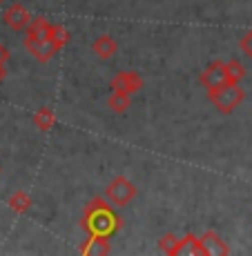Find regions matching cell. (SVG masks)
I'll return each instance as SVG.
<instances>
[{"mask_svg":"<svg viewBox=\"0 0 252 256\" xmlns=\"http://www.w3.org/2000/svg\"><path fill=\"white\" fill-rule=\"evenodd\" d=\"M239 47H241V52H243L245 56L252 58V29H250V32L239 40Z\"/></svg>","mask_w":252,"mask_h":256,"instance_id":"d6986e66","label":"cell"},{"mask_svg":"<svg viewBox=\"0 0 252 256\" xmlns=\"http://www.w3.org/2000/svg\"><path fill=\"white\" fill-rule=\"evenodd\" d=\"M9 58H12V54H9V49L5 45H0V65H5V62H9Z\"/></svg>","mask_w":252,"mask_h":256,"instance_id":"ffe728a7","label":"cell"},{"mask_svg":"<svg viewBox=\"0 0 252 256\" xmlns=\"http://www.w3.org/2000/svg\"><path fill=\"white\" fill-rule=\"evenodd\" d=\"M25 47H27V52L41 62L52 60V58L58 54V47L54 45L52 38H47V40H25Z\"/></svg>","mask_w":252,"mask_h":256,"instance_id":"52a82bcc","label":"cell"},{"mask_svg":"<svg viewBox=\"0 0 252 256\" xmlns=\"http://www.w3.org/2000/svg\"><path fill=\"white\" fill-rule=\"evenodd\" d=\"M199 82L205 87L207 92H214V90H219V87H223L225 82H230L228 72H225V62H221V60L210 62V65L201 72Z\"/></svg>","mask_w":252,"mask_h":256,"instance_id":"277c9868","label":"cell"},{"mask_svg":"<svg viewBox=\"0 0 252 256\" xmlns=\"http://www.w3.org/2000/svg\"><path fill=\"white\" fill-rule=\"evenodd\" d=\"M179 256H205V248L201 243V236L185 234L179 243Z\"/></svg>","mask_w":252,"mask_h":256,"instance_id":"7c38bea8","label":"cell"},{"mask_svg":"<svg viewBox=\"0 0 252 256\" xmlns=\"http://www.w3.org/2000/svg\"><path fill=\"white\" fill-rule=\"evenodd\" d=\"M34 125H36L41 132H49L54 125H56V114H54V110H49V107L36 110V114H34Z\"/></svg>","mask_w":252,"mask_h":256,"instance_id":"4fadbf2b","label":"cell"},{"mask_svg":"<svg viewBox=\"0 0 252 256\" xmlns=\"http://www.w3.org/2000/svg\"><path fill=\"white\" fill-rule=\"evenodd\" d=\"M3 20L7 27H12L14 32H27L29 22H32V14H29L27 7H23V4H12L9 9H5V16Z\"/></svg>","mask_w":252,"mask_h":256,"instance_id":"8992f818","label":"cell"},{"mask_svg":"<svg viewBox=\"0 0 252 256\" xmlns=\"http://www.w3.org/2000/svg\"><path fill=\"white\" fill-rule=\"evenodd\" d=\"M0 2H3V0H0Z\"/></svg>","mask_w":252,"mask_h":256,"instance_id":"7402d4cb","label":"cell"},{"mask_svg":"<svg viewBox=\"0 0 252 256\" xmlns=\"http://www.w3.org/2000/svg\"><path fill=\"white\" fill-rule=\"evenodd\" d=\"M5 76H7V70H5V65H0V82L5 80Z\"/></svg>","mask_w":252,"mask_h":256,"instance_id":"44dd1931","label":"cell"},{"mask_svg":"<svg viewBox=\"0 0 252 256\" xmlns=\"http://www.w3.org/2000/svg\"><path fill=\"white\" fill-rule=\"evenodd\" d=\"M225 72H228L230 82H241L245 78V67L239 60H234V58L230 62H225Z\"/></svg>","mask_w":252,"mask_h":256,"instance_id":"e0dca14e","label":"cell"},{"mask_svg":"<svg viewBox=\"0 0 252 256\" xmlns=\"http://www.w3.org/2000/svg\"><path fill=\"white\" fill-rule=\"evenodd\" d=\"M81 225L87 234L103 236V238H112L118 230H121L123 220L116 214V210L107 203V198H92L83 210Z\"/></svg>","mask_w":252,"mask_h":256,"instance_id":"6da1fadb","label":"cell"},{"mask_svg":"<svg viewBox=\"0 0 252 256\" xmlns=\"http://www.w3.org/2000/svg\"><path fill=\"white\" fill-rule=\"evenodd\" d=\"M201 243H203V248H205V256H228L230 254V248L221 240V236L216 232H212V230L201 236Z\"/></svg>","mask_w":252,"mask_h":256,"instance_id":"30bf717a","label":"cell"},{"mask_svg":"<svg viewBox=\"0 0 252 256\" xmlns=\"http://www.w3.org/2000/svg\"><path fill=\"white\" fill-rule=\"evenodd\" d=\"M143 85H145V80H143V76L138 72H121L112 78L110 90L112 92H125L132 96V94L141 92Z\"/></svg>","mask_w":252,"mask_h":256,"instance_id":"5b68a950","label":"cell"},{"mask_svg":"<svg viewBox=\"0 0 252 256\" xmlns=\"http://www.w3.org/2000/svg\"><path fill=\"white\" fill-rule=\"evenodd\" d=\"M179 243H181V238L176 234H163L159 238V250L163 254L174 256L176 252H179Z\"/></svg>","mask_w":252,"mask_h":256,"instance_id":"2e32d148","label":"cell"},{"mask_svg":"<svg viewBox=\"0 0 252 256\" xmlns=\"http://www.w3.org/2000/svg\"><path fill=\"white\" fill-rule=\"evenodd\" d=\"M54 34V22H49L47 18H34L27 27V36L25 40H47Z\"/></svg>","mask_w":252,"mask_h":256,"instance_id":"9c48e42d","label":"cell"},{"mask_svg":"<svg viewBox=\"0 0 252 256\" xmlns=\"http://www.w3.org/2000/svg\"><path fill=\"white\" fill-rule=\"evenodd\" d=\"M243 98H245V92L239 87V82H225L223 87L210 92L212 105H214L221 114H230V112H234L236 107L243 102Z\"/></svg>","mask_w":252,"mask_h":256,"instance_id":"7a4b0ae2","label":"cell"},{"mask_svg":"<svg viewBox=\"0 0 252 256\" xmlns=\"http://www.w3.org/2000/svg\"><path fill=\"white\" fill-rule=\"evenodd\" d=\"M7 205L12 208L16 214H25V212H29V208H32V196L27 194V192H14L12 196H9Z\"/></svg>","mask_w":252,"mask_h":256,"instance_id":"9a60e30c","label":"cell"},{"mask_svg":"<svg viewBox=\"0 0 252 256\" xmlns=\"http://www.w3.org/2000/svg\"><path fill=\"white\" fill-rule=\"evenodd\" d=\"M92 52L96 54L98 58H103V60H107V58H112V56H114V54L118 52V42H116L112 36H107V34H103V36H98L96 40L92 42Z\"/></svg>","mask_w":252,"mask_h":256,"instance_id":"8fae6325","label":"cell"},{"mask_svg":"<svg viewBox=\"0 0 252 256\" xmlns=\"http://www.w3.org/2000/svg\"><path fill=\"white\" fill-rule=\"evenodd\" d=\"M52 40H54V45L58 47V52H61L63 47L69 42V32L63 24H54V34H52Z\"/></svg>","mask_w":252,"mask_h":256,"instance_id":"ac0fdd59","label":"cell"},{"mask_svg":"<svg viewBox=\"0 0 252 256\" xmlns=\"http://www.w3.org/2000/svg\"><path fill=\"white\" fill-rule=\"evenodd\" d=\"M130 105H132V98L125 92H112V96L107 98V107L112 112H116V114H125L130 110Z\"/></svg>","mask_w":252,"mask_h":256,"instance_id":"5bb4252c","label":"cell"},{"mask_svg":"<svg viewBox=\"0 0 252 256\" xmlns=\"http://www.w3.org/2000/svg\"><path fill=\"white\" fill-rule=\"evenodd\" d=\"M78 252H81L83 256H107V254L112 252L110 238L87 234V240H83V245L78 248Z\"/></svg>","mask_w":252,"mask_h":256,"instance_id":"ba28073f","label":"cell"},{"mask_svg":"<svg viewBox=\"0 0 252 256\" xmlns=\"http://www.w3.org/2000/svg\"><path fill=\"white\" fill-rule=\"evenodd\" d=\"M105 198L110 200L112 205H118V208H125L132 200L136 198V185L132 183L125 176H116L110 185L105 187Z\"/></svg>","mask_w":252,"mask_h":256,"instance_id":"3957f363","label":"cell"}]
</instances>
